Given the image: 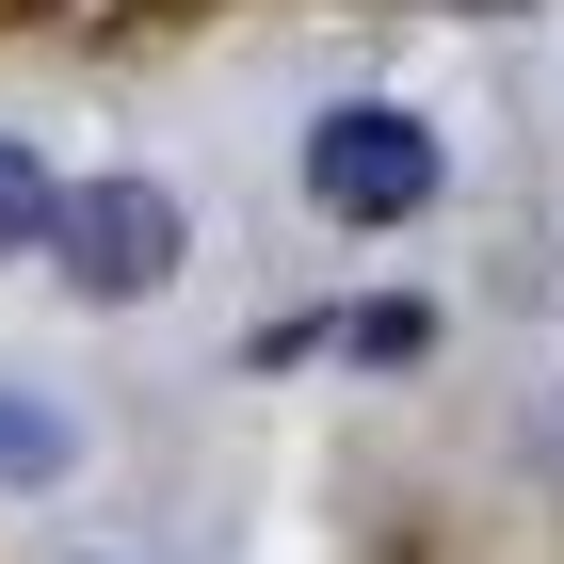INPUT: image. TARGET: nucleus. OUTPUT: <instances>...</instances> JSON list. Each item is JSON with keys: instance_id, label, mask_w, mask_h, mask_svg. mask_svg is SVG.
Returning <instances> with one entry per match:
<instances>
[{"instance_id": "4", "label": "nucleus", "mask_w": 564, "mask_h": 564, "mask_svg": "<svg viewBox=\"0 0 564 564\" xmlns=\"http://www.w3.org/2000/svg\"><path fill=\"white\" fill-rule=\"evenodd\" d=\"M48 242H65V177L33 145H0V259H48Z\"/></svg>"}, {"instance_id": "2", "label": "nucleus", "mask_w": 564, "mask_h": 564, "mask_svg": "<svg viewBox=\"0 0 564 564\" xmlns=\"http://www.w3.org/2000/svg\"><path fill=\"white\" fill-rule=\"evenodd\" d=\"M177 259H194V210H177L162 177H82L65 194V242H48V274L82 306H162Z\"/></svg>"}, {"instance_id": "1", "label": "nucleus", "mask_w": 564, "mask_h": 564, "mask_svg": "<svg viewBox=\"0 0 564 564\" xmlns=\"http://www.w3.org/2000/svg\"><path fill=\"white\" fill-rule=\"evenodd\" d=\"M452 194V145L403 113V97H339L323 130H306V210L323 226H420Z\"/></svg>"}, {"instance_id": "3", "label": "nucleus", "mask_w": 564, "mask_h": 564, "mask_svg": "<svg viewBox=\"0 0 564 564\" xmlns=\"http://www.w3.org/2000/svg\"><path fill=\"white\" fill-rule=\"evenodd\" d=\"M82 484V403L65 388H0V500H48Z\"/></svg>"}]
</instances>
